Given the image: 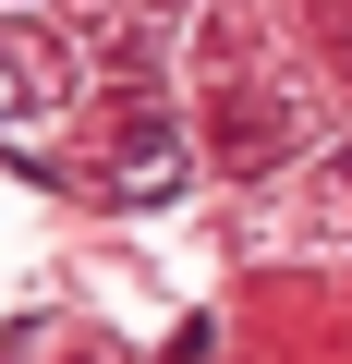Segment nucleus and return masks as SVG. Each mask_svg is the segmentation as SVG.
Wrapping results in <instances>:
<instances>
[{
    "label": "nucleus",
    "instance_id": "obj_1",
    "mask_svg": "<svg viewBox=\"0 0 352 364\" xmlns=\"http://www.w3.org/2000/svg\"><path fill=\"white\" fill-rule=\"evenodd\" d=\"M110 195H134V207H146V195H183V146H170L158 122H134L122 158H110Z\"/></svg>",
    "mask_w": 352,
    "mask_h": 364
},
{
    "label": "nucleus",
    "instance_id": "obj_2",
    "mask_svg": "<svg viewBox=\"0 0 352 364\" xmlns=\"http://www.w3.org/2000/svg\"><path fill=\"white\" fill-rule=\"evenodd\" d=\"M340 182H352V158H340Z\"/></svg>",
    "mask_w": 352,
    "mask_h": 364
}]
</instances>
